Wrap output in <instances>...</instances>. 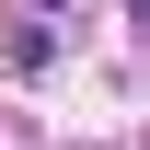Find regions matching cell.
<instances>
[{"label": "cell", "mask_w": 150, "mask_h": 150, "mask_svg": "<svg viewBox=\"0 0 150 150\" xmlns=\"http://www.w3.org/2000/svg\"><path fill=\"white\" fill-rule=\"evenodd\" d=\"M35 12H58V0H35Z\"/></svg>", "instance_id": "1"}]
</instances>
